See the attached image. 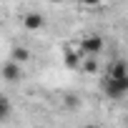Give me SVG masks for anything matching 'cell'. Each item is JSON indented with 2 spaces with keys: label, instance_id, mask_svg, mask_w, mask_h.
Instances as JSON below:
<instances>
[{
  "label": "cell",
  "instance_id": "1",
  "mask_svg": "<svg viewBox=\"0 0 128 128\" xmlns=\"http://www.w3.org/2000/svg\"><path fill=\"white\" fill-rule=\"evenodd\" d=\"M106 90H108V96H113V98H123L126 90H128V78L108 76V78H106Z\"/></svg>",
  "mask_w": 128,
  "mask_h": 128
},
{
  "label": "cell",
  "instance_id": "2",
  "mask_svg": "<svg viewBox=\"0 0 128 128\" xmlns=\"http://www.w3.org/2000/svg\"><path fill=\"white\" fill-rule=\"evenodd\" d=\"M100 48H103V40L100 38H96V35H90V38H86L83 40V53H100Z\"/></svg>",
  "mask_w": 128,
  "mask_h": 128
},
{
  "label": "cell",
  "instance_id": "3",
  "mask_svg": "<svg viewBox=\"0 0 128 128\" xmlns=\"http://www.w3.org/2000/svg\"><path fill=\"white\" fill-rule=\"evenodd\" d=\"M3 78L5 80H18L20 78V63H8L3 68Z\"/></svg>",
  "mask_w": 128,
  "mask_h": 128
},
{
  "label": "cell",
  "instance_id": "4",
  "mask_svg": "<svg viewBox=\"0 0 128 128\" xmlns=\"http://www.w3.org/2000/svg\"><path fill=\"white\" fill-rule=\"evenodd\" d=\"M43 15H38V13H28L25 15V28L28 30H38V28H43Z\"/></svg>",
  "mask_w": 128,
  "mask_h": 128
},
{
  "label": "cell",
  "instance_id": "5",
  "mask_svg": "<svg viewBox=\"0 0 128 128\" xmlns=\"http://www.w3.org/2000/svg\"><path fill=\"white\" fill-rule=\"evenodd\" d=\"M8 110H10V103H8L3 96H0V118H5V116H8Z\"/></svg>",
  "mask_w": 128,
  "mask_h": 128
},
{
  "label": "cell",
  "instance_id": "6",
  "mask_svg": "<svg viewBox=\"0 0 128 128\" xmlns=\"http://www.w3.org/2000/svg\"><path fill=\"white\" fill-rule=\"evenodd\" d=\"M28 58H30L28 50H15V60H28Z\"/></svg>",
  "mask_w": 128,
  "mask_h": 128
},
{
  "label": "cell",
  "instance_id": "7",
  "mask_svg": "<svg viewBox=\"0 0 128 128\" xmlns=\"http://www.w3.org/2000/svg\"><path fill=\"white\" fill-rule=\"evenodd\" d=\"M86 70H90V73L98 70V68H96V60H88V63H86Z\"/></svg>",
  "mask_w": 128,
  "mask_h": 128
},
{
  "label": "cell",
  "instance_id": "8",
  "mask_svg": "<svg viewBox=\"0 0 128 128\" xmlns=\"http://www.w3.org/2000/svg\"><path fill=\"white\" fill-rule=\"evenodd\" d=\"M86 3H88V5H96V3H100V0H86Z\"/></svg>",
  "mask_w": 128,
  "mask_h": 128
},
{
  "label": "cell",
  "instance_id": "9",
  "mask_svg": "<svg viewBox=\"0 0 128 128\" xmlns=\"http://www.w3.org/2000/svg\"><path fill=\"white\" fill-rule=\"evenodd\" d=\"M53 3H58V0H53Z\"/></svg>",
  "mask_w": 128,
  "mask_h": 128
}]
</instances>
